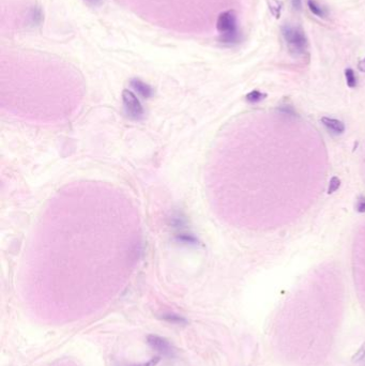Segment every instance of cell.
<instances>
[{"mask_svg": "<svg viewBox=\"0 0 365 366\" xmlns=\"http://www.w3.org/2000/svg\"><path fill=\"white\" fill-rule=\"evenodd\" d=\"M142 253L141 221L132 199L108 183L80 181L49 199L25 256L32 273L86 276L130 272Z\"/></svg>", "mask_w": 365, "mask_h": 366, "instance_id": "6da1fadb", "label": "cell"}, {"mask_svg": "<svg viewBox=\"0 0 365 366\" xmlns=\"http://www.w3.org/2000/svg\"><path fill=\"white\" fill-rule=\"evenodd\" d=\"M282 36L292 57H305L308 53V40L301 27L286 24L281 28Z\"/></svg>", "mask_w": 365, "mask_h": 366, "instance_id": "7a4b0ae2", "label": "cell"}, {"mask_svg": "<svg viewBox=\"0 0 365 366\" xmlns=\"http://www.w3.org/2000/svg\"><path fill=\"white\" fill-rule=\"evenodd\" d=\"M217 29L220 32V42L225 45H236L242 40L235 11H225L219 15Z\"/></svg>", "mask_w": 365, "mask_h": 366, "instance_id": "3957f363", "label": "cell"}, {"mask_svg": "<svg viewBox=\"0 0 365 366\" xmlns=\"http://www.w3.org/2000/svg\"><path fill=\"white\" fill-rule=\"evenodd\" d=\"M147 343L154 351L166 358H173L176 354V349L171 345L168 340L165 337L156 334H150L147 336Z\"/></svg>", "mask_w": 365, "mask_h": 366, "instance_id": "277c9868", "label": "cell"}, {"mask_svg": "<svg viewBox=\"0 0 365 366\" xmlns=\"http://www.w3.org/2000/svg\"><path fill=\"white\" fill-rule=\"evenodd\" d=\"M123 102L125 105V109L131 117L138 118L142 114V105L138 101L136 96L130 90H124L122 93Z\"/></svg>", "mask_w": 365, "mask_h": 366, "instance_id": "5b68a950", "label": "cell"}, {"mask_svg": "<svg viewBox=\"0 0 365 366\" xmlns=\"http://www.w3.org/2000/svg\"><path fill=\"white\" fill-rule=\"evenodd\" d=\"M320 121H322V123L327 127L328 131L334 133L336 135L343 134V133L345 132V124L343 123L341 120L330 117H323L320 119Z\"/></svg>", "mask_w": 365, "mask_h": 366, "instance_id": "8992f818", "label": "cell"}, {"mask_svg": "<svg viewBox=\"0 0 365 366\" xmlns=\"http://www.w3.org/2000/svg\"><path fill=\"white\" fill-rule=\"evenodd\" d=\"M307 8L311 11V13H313L315 16H317V18L327 19L329 16L328 9L320 5L317 1H315V0H307Z\"/></svg>", "mask_w": 365, "mask_h": 366, "instance_id": "52a82bcc", "label": "cell"}, {"mask_svg": "<svg viewBox=\"0 0 365 366\" xmlns=\"http://www.w3.org/2000/svg\"><path fill=\"white\" fill-rule=\"evenodd\" d=\"M131 85L142 97L148 98L152 94V89L150 88V86H148L147 84H145V82L142 81L141 80H137V79L132 80Z\"/></svg>", "mask_w": 365, "mask_h": 366, "instance_id": "ba28073f", "label": "cell"}, {"mask_svg": "<svg viewBox=\"0 0 365 366\" xmlns=\"http://www.w3.org/2000/svg\"><path fill=\"white\" fill-rule=\"evenodd\" d=\"M161 318L164 321H166V323L177 325H184L187 324V320L184 317H182V316H180L178 314H174V313L164 314V315H162Z\"/></svg>", "mask_w": 365, "mask_h": 366, "instance_id": "9c48e42d", "label": "cell"}, {"mask_svg": "<svg viewBox=\"0 0 365 366\" xmlns=\"http://www.w3.org/2000/svg\"><path fill=\"white\" fill-rule=\"evenodd\" d=\"M43 20L42 10L38 7H33L29 11V21L32 26H39Z\"/></svg>", "mask_w": 365, "mask_h": 366, "instance_id": "30bf717a", "label": "cell"}, {"mask_svg": "<svg viewBox=\"0 0 365 366\" xmlns=\"http://www.w3.org/2000/svg\"><path fill=\"white\" fill-rule=\"evenodd\" d=\"M265 98H267V94H265V93L261 92V91H258V90H253V91H251L250 93L247 94L245 99H246V101L248 103L256 104V103L262 102L263 100H264Z\"/></svg>", "mask_w": 365, "mask_h": 366, "instance_id": "8fae6325", "label": "cell"}, {"mask_svg": "<svg viewBox=\"0 0 365 366\" xmlns=\"http://www.w3.org/2000/svg\"><path fill=\"white\" fill-rule=\"evenodd\" d=\"M345 79L347 86L349 88H356L358 85V79L355 72L352 69H346L345 70Z\"/></svg>", "mask_w": 365, "mask_h": 366, "instance_id": "7c38bea8", "label": "cell"}, {"mask_svg": "<svg viewBox=\"0 0 365 366\" xmlns=\"http://www.w3.org/2000/svg\"><path fill=\"white\" fill-rule=\"evenodd\" d=\"M268 5H269V10L270 12L272 13L274 18L279 19L281 15V10H282V2L279 1V0H268Z\"/></svg>", "mask_w": 365, "mask_h": 366, "instance_id": "4fadbf2b", "label": "cell"}, {"mask_svg": "<svg viewBox=\"0 0 365 366\" xmlns=\"http://www.w3.org/2000/svg\"><path fill=\"white\" fill-rule=\"evenodd\" d=\"M341 186V180L337 178L336 176L332 177L331 180H330V183H329V187H328V194H333L334 192H336L337 190H339Z\"/></svg>", "mask_w": 365, "mask_h": 366, "instance_id": "5bb4252c", "label": "cell"}, {"mask_svg": "<svg viewBox=\"0 0 365 366\" xmlns=\"http://www.w3.org/2000/svg\"><path fill=\"white\" fill-rule=\"evenodd\" d=\"M356 211L359 213H364L365 212V197L360 196L358 198L356 203Z\"/></svg>", "mask_w": 365, "mask_h": 366, "instance_id": "9a60e30c", "label": "cell"}, {"mask_svg": "<svg viewBox=\"0 0 365 366\" xmlns=\"http://www.w3.org/2000/svg\"><path fill=\"white\" fill-rule=\"evenodd\" d=\"M280 112L282 113V114H284V115H289V116H292V117H295V116L297 115L296 113H295V110H294V108H292L291 106H289V105H283V106H281L280 107Z\"/></svg>", "mask_w": 365, "mask_h": 366, "instance_id": "2e32d148", "label": "cell"}, {"mask_svg": "<svg viewBox=\"0 0 365 366\" xmlns=\"http://www.w3.org/2000/svg\"><path fill=\"white\" fill-rule=\"evenodd\" d=\"M365 359V344L364 345H362V347L359 349L358 352L356 353L355 356V359H353V361L356 362H359V361H362V360Z\"/></svg>", "mask_w": 365, "mask_h": 366, "instance_id": "e0dca14e", "label": "cell"}, {"mask_svg": "<svg viewBox=\"0 0 365 366\" xmlns=\"http://www.w3.org/2000/svg\"><path fill=\"white\" fill-rule=\"evenodd\" d=\"M291 1V7L297 12L302 10V0H290Z\"/></svg>", "mask_w": 365, "mask_h": 366, "instance_id": "ac0fdd59", "label": "cell"}, {"mask_svg": "<svg viewBox=\"0 0 365 366\" xmlns=\"http://www.w3.org/2000/svg\"><path fill=\"white\" fill-rule=\"evenodd\" d=\"M160 362V357L152 358L150 361H148L147 363H142V364H138L135 366H157V364Z\"/></svg>", "mask_w": 365, "mask_h": 366, "instance_id": "d6986e66", "label": "cell"}, {"mask_svg": "<svg viewBox=\"0 0 365 366\" xmlns=\"http://www.w3.org/2000/svg\"><path fill=\"white\" fill-rule=\"evenodd\" d=\"M84 1L89 5H92V7H99L102 3V0H84Z\"/></svg>", "mask_w": 365, "mask_h": 366, "instance_id": "ffe728a7", "label": "cell"}, {"mask_svg": "<svg viewBox=\"0 0 365 366\" xmlns=\"http://www.w3.org/2000/svg\"><path fill=\"white\" fill-rule=\"evenodd\" d=\"M358 69H359V71H361V72H363V73H365V58H363L362 60L359 61Z\"/></svg>", "mask_w": 365, "mask_h": 366, "instance_id": "44dd1931", "label": "cell"}]
</instances>
